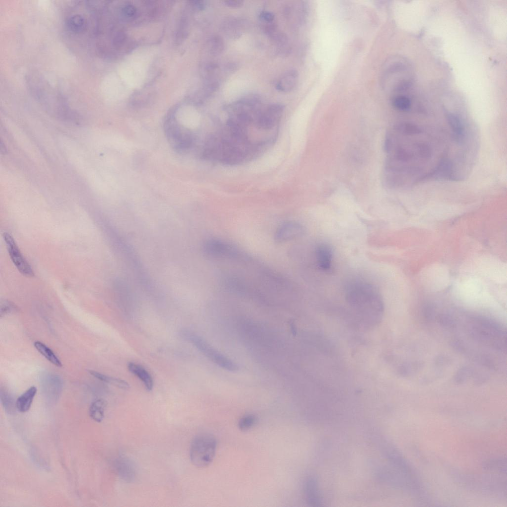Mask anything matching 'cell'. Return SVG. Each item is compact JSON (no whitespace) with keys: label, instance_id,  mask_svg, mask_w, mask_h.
I'll return each instance as SVG.
<instances>
[{"label":"cell","instance_id":"1","mask_svg":"<svg viewBox=\"0 0 507 507\" xmlns=\"http://www.w3.org/2000/svg\"><path fill=\"white\" fill-rule=\"evenodd\" d=\"M27 84L36 100L60 119L70 122L78 121V116L67 106L58 91L40 75L32 73L27 78Z\"/></svg>","mask_w":507,"mask_h":507},{"label":"cell","instance_id":"2","mask_svg":"<svg viewBox=\"0 0 507 507\" xmlns=\"http://www.w3.org/2000/svg\"><path fill=\"white\" fill-rule=\"evenodd\" d=\"M345 295L350 305L362 313L378 315L382 310L381 294L369 282L361 280L349 282L346 286Z\"/></svg>","mask_w":507,"mask_h":507},{"label":"cell","instance_id":"3","mask_svg":"<svg viewBox=\"0 0 507 507\" xmlns=\"http://www.w3.org/2000/svg\"><path fill=\"white\" fill-rule=\"evenodd\" d=\"M217 448L215 437L209 433L197 435L192 440L190 450L192 463L198 467H204L213 461Z\"/></svg>","mask_w":507,"mask_h":507},{"label":"cell","instance_id":"4","mask_svg":"<svg viewBox=\"0 0 507 507\" xmlns=\"http://www.w3.org/2000/svg\"><path fill=\"white\" fill-rule=\"evenodd\" d=\"M180 335L220 367L233 372L238 370V366L234 362L216 350L202 337L185 329L180 331Z\"/></svg>","mask_w":507,"mask_h":507},{"label":"cell","instance_id":"5","mask_svg":"<svg viewBox=\"0 0 507 507\" xmlns=\"http://www.w3.org/2000/svg\"><path fill=\"white\" fill-rule=\"evenodd\" d=\"M164 126L168 140L174 149L184 151L192 147L195 141L194 136L189 130L181 126L174 116L168 117Z\"/></svg>","mask_w":507,"mask_h":507},{"label":"cell","instance_id":"6","mask_svg":"<svg viewBox=\"0 0 507 507\" xmlns=\"http://www.w3.org/2000/svg\"><path fill=\"white\" fill-rule=\"evenodd\" d=\"M3 237L10 258L17 270L25 276H34L32 267L21 253L12 236L5 232Z\"/></svg>","mask_w":507,"mask_h":507},{"label":"cell","instance_id":"7","mask_svg":"<svg viewBox=\"0 0 507 507\" xmlns=\"http://www.w3.org/2000/svg\"><path fill=\"white\" fill-rule=\"evenodd\" d=\"M284 110V106L274 103L262 110L259 116L257 126L259 129L271 130L278 124Z\"/></svg>","mask_w":507,"mask_h":507},{"label":"cell","instance_id":"8","mask_svg":"<svg viewBox=\"0 0 507 507\" xmlns=\"http://www.w3.org/2000/svg\"><path fill=\"white\" fill-rule=\"evenodd\" d=\"M203 251L208 256L215 257H234L237 254L231 245L217 239L207 241L203 245Z\"/></svg>","mask_w":507,"mask_h":507},{"label":"cell","instance_id":"9","mask_svg":"<svg viewBox=\"0 0 507 507\" xmlns=\"http://www.w3.org/2000/svg\"><path fill=\"white\" fill-rule=\"evenodd\" d=\"M304 228L297 222L289 221L282 224L276 230L274 239L278 243L290 241L302 236Z\"/></svg>","mask_w":507,"mask_h":507},{"label":"cell","instance_id":"10","mask_svg":"<svg viewBox=\"0 0 507 507\" xmlns=\"http://www.w3.org/2000/svg\"><path fill=\"white\" fill-rule=\"evenodd\" d=\"M315 258L318 268L324 272H328L332 268L333 251L331 247L326 243H319L315 247Z\"/></svg>","mask_w":507,"mask_h":507},{"label":"cell","instance_id":"11","mask_svg":"<svg viewBox=\"0 0 507 507\" xmlns=\"http://www.w3.org/2000/svg\"><path fill=\"white\" fill-rule=\"evenodd\" d=\"M115 467L118 476L124 481L131 483L135 480L136 468L133 461L128 457L120 456L117 458Z\"/></svg>","mask_w":507,"mask_h":507},{"label":"cell","instance_id":"12","mask_svg":"<svg viewBox=\"0 0 507 507\" xmlns=\"http://www.w3.org/2000/svg\"><path fill=\"white\" fill-rule=\"evenodd\" d=\"M246 23L242 19L235 17H227L222 23V29L227 36L233 40L239 39L244 33Z\"/></svg>","mask_w":507,"mask_h":507},{"label":"cell","instance_id":"13","mask_svg":"<svg viewBox=\"0 0 507 507\" xmlns=\"http://www.w3.org/2000/svg\"><path fill=\"white\" fill-rule=\"evenodd\" d=\"M65 25L68 30L72 33L83 34L87 30L88 20L82 13H73L66 18Z\"/></svg>","mask_w":507,"mask_h":507},{"label":"cell","instance_id":"14","mask_svg":"<svg viewBox=\"0 0 507 507\" xmlns=\"http://www.w3.org/2000/svg\"><path fill=\"white\" fill-rule=\"evenodd\" d=\"M299 78L297 71L291 69L285 72L276 84L277 90L282 92H288L293 90L296 86Z\"/></svg>","mask_w":507,"mask_h":507},{"label":"cell","instance_id":"15","mask_svg":"<svg viewBox=\"0 0 507 507\" xmlns=\"http://www.w3.org/2000/svg\"><path fill=\"white\" fill-rule=\"evenodd\" d=\"M128 370L137 376L144 384L148 391H151L153 386V381L151 374L142 365L132 362L127 364Z\"/></svg>","mask_w":507,"mask_h":507},{"label":"cell","instance_id":"16","mask_svg":"<svg viewBox=\"0 0 507 507\" xmlns=\"http://www.w3.org/2000/svg\"><path fill=\"white\" fill-rule=\"evenodd\" d=\"M304 494L307 503L312 506L321 505V498L316 480L312 478L308 479L304 485Z\"/></svg>","mask_w":507,"mask_h":507},{"label":"cell","instance_id":"17","mask_svg":"<svg viewBox=\"0 0 507 507\" xmlns=\"http://www.w3.org/2000/svg\"><path fill=\"white\" fill-rule=\"evenodd\" d=\"M37 392V388L33 386L28 388L21 395L18 397L16 400L17 410L21 412L27 411L31 407Z\"/></svg>","mask_w":507,"mask_h":507},{"label":"cell","instance_id":"18","mask_svg":"<svg viewBox=\"0 0 507 507\" xmlns=\"http://www.w3.org/2000/svg\"><path fill=\"white\" fill-rule=\"evenodd\" d=\"M36 349L49 362L57 367L62 366V362L53 351L44 343L37 341L34 342Z\"/></svg>","mask_w":507,"mask_h":507},{"label":"cell","instance_id":"19","mask_svg":"<svg viewBox=\"0 0 507 507\" xmlns=\"http://www.w3.org/2000/svg\"><path fill=\"white\" fill-rule=\"evenodd\" d=\"M106 406V402L102 399H97L92 403L89 407V415L97 422H101L104 417V411Z\"/></svg>","mask_w":507,"mask_h":507},{"label":"cell","instance_id":"20","mask_svg":"<svg viewBox=\"0 0 507 507\" xmlns=\"http://www.w3.org/2000/svg\"><path fill=\"white\" fill-rule=\"evenodd\" d=\"M88 372L100 381L112 385L120 389L127 390L130 387L128 382L121 379L108 376L93 370H89Z\"/></svg>","mask_w":507,"mask_h":507},{"label":"cell","instance_id":"21","mask_svg":"<svg viewBox=\"0 0 507 507\" xmlns=\"http://www.w3.org/2000/svg\"><path fill=\"white\" fill-rule=\"evenodd\" d=\"M45 388L47 393L50 395H53L54 398L58 396L61 391V381L58 377L55 376L50 377L46 379Z\"/></svg>","mask_w":507,"mask_h":507},{"label":"cell","instance_id":"22","mask_svg":"<svg viewBox=\"0 0 507 507\" xmlns=\"http://www.w3.org/2000/svg\"><path fill=\"white\" fill-rule=\"evenodd\" d=\"M0 401L4 408L8 413H12L16 409V401H14L10 394L5 390H0Z\"/></svg>","mask_w":507,"mask_h":507},{"label":"cell","instance_id":"23","mask_svg":"<svg viewBox=\"0 0 507 507\" xmlns=\"http://www.w3.org/2000/svg\"><path fill=\"white\" fill-rule=\"evenodd\" d=\"M447 118L449 124L454 133L457 136V137L460 139L462 137L463 130L462 123L461 120L458 116L451 113H447Z\"/></svg>","mask_w":507,"mask_h":507},{"label":"cell","instance_id":"24","mask_svg":"<svg viewBox=\"0 0 507 507\" xmlns=\"http://www.w3.org/2000/svg\"><path fill=\"white\" fill-rule=\"evenodd\" d=\"M209 48L210 52L212 55L221 54L225 48L223 39L220 36L217 35L213 37L209 41Z\"/></svg>","mask_w":507,"mask_h":507},{"label":"cell","instance_id":"25","mask_svg":"<svg viewBox=\"0 0 507 507\" xmlns=\"http://www.w3.org/2000/svg\"><path fill=\"white\" fill-rule=\"evenodd\" d=\"M257 417L252 413L244 415L239 419L238 422L239 428L243 431H247L253 428L257 423Z\"/></svg>","mask_w":507,"mask_h":507},{"label":"cell","instance_id":"26","mask_svg":"<svg viewBox=\"0 0 507 507\" xmlns=\"http://www.w3.org/2000/svg\"><path fill=\"white\" fill-rule=\"evenodd\" d=\"M392 103L393 106L401 111L408 110L411 105L410 100L404 95H397L392 99Z\"/></svg>","mask_w":507,"mask_h":507},{"label":"cell","instance_id":"27","mask_svg":"<svg viewBox=\"0 0 507 507\" xmlns=\"http://www.w3.org/2000/svg\"><path fill=\"white\" fill-rule=\"evenodd\" d=\"M437 321L442 326L447 328H452L455 326L454 319L449 315L441 314L437 317Z\"/></svg>","mask_w":507,"mask_h":507},{"label":"cell","instance_id":"28","mask_svg":"<svg viewBox=\"0 0 507 507\" xmlns=\"http://www.w3.org/2000/svg\"><path fill=\"white\" fill-rule=\"evenodd\" d=\"M470 374L471 370L468 367H463L460 368L455 375V382L458 384L463 383V382L467 380Z\"/></svg>","mask_w":507,"mask_h":507},{"label":"cell","instance_id":"29","mask_svg":"<svg viewBox=\"0 0 507 507\" xmlns=\"http://www.w3.org/2000/svg\"><path fill=\"white\" fill-rule=\"evenodd\" d=\"M261 24L270 23L275 22L274 13L269 11H262L259 15Z\"/></svg>","mask_w":507,"mask_h":507},{"label":"cell","instance_id":"30","mask_svg":"<svg viewBox=\"0 0 507 507\" xmlns=\"http://www.w3.org/2000/svg\"><path fill=\"white\" fill-rule=\"evenodd\" d=\"M15 306L11 303L5 301L1 304L0 316L6 314L15 309Z\"/></svg>","mask_w":507,"mask_h":507},{"label":"cell","instance_id":"31","mask_svg":"<svg viewBox=\"0 0 507 507\" xmlns=\"http://www.w3.org/2000/svg\"><path fill=\"white\" fill-rule=\"evenodd\" d=\"M424 318L428 321H431L434 318V310L431 306H427L423 311Z\"/></svg>","mask_w":507,"mask_h":507},{"label":"cell","instance_id":"32","mask_svg":"<svg viewBox=\"0 0 507 507\" xmlns=\"http://www.w3.org/2000/svg\"><path fill=\"white\" fill-rule=\"evenodd\" d=\"M225 5L229 7L239 8L243 5L244 1L240 0H227L223 1Z\"/></svg>","mask_w":507,"mask_h":507},{"label":"cell","instance_id":"33","mask_svg":"<svg viewBox=\"0 0 507 507\" xmlns=\"http://www.w3.org/2000/svg\"><path fill=\"white\" fill-rule=\"evenodd\" d=\"M123 12L126 16L131 17L135 15L136 9L133 6L128 5L124 7Z\"/></svg>","mask_w":507,"mask_h":507},{"label":"cell","instance_id":"34","mask_svg":"<svg viewBox=\"0 0 507 507\" xmlns=\"http://www.w3.org/2000/svg\"><path fill=\"white\" fill-rule=\"evenodd\" d=\"M0 152H1V153H4V152H6V149H5V148H4V145L2 144L1 142H0Z\"/></svg>","mask_w":507,"mask_h":507}]
</instances>
